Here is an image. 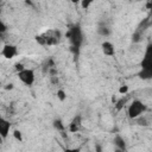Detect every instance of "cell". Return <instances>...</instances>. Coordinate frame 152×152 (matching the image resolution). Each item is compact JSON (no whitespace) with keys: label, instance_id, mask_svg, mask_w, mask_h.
Wrapping results in <instances>:
<instances>
[{"label":"cell","instance_id":"ba28073f","mask_svg":"<svg viewBox=\"0 0 152 152\" xmlns=\"http://www.w3.org/2000/svg\"><path fill=\"white\" fill-rule=\"evenodd\" d=\"M81 126H82V116L80 114H77L76 116H74V119L69 124V131L71 133H76L77 131H80Z\"/></svg>","mask_w":152,"mask_h":152},{"label":"cell","instance_id":"9c48e42d","mask_svg":"<svg viewBox=\"0 0 152 152\" xmlns=\"http://www.w3.org/2000/svg\"><path fill=\"white\" fill-rule=\"evenodd\" d=\"M101 50H102L103 55H106V56L112 57V56L115 55V48H114V45H113L110 42H108V40H104V42L101 44Z\"/></svg>","mask_w":152,"mask_h":152},{"label":"cell","instance_id":"d6986e66","mask_svg":"<svg viewBox=\"0 0 152 152\" xmlns=\"http://www.w3.org/2000/svg\"><path fill=\"white\" fill-rule=\"evenodd\" d=\"M25 68H24V65L21 64V63H17L15 64V70L18 71V72H20V71H23Z\"/></svg>","mask_w":152,"mask_h":152},{"label":"cell","instance_id":"7402d4cb","mask_svg":"<svg viewBox=\"0 0 152 152\" xmlns=\"http://www.w3.org/2000/svg\"><path fill=\"white\" fill-rule=\"evenodd\" d=\"M5 88H6V89H12V88H13V84H12V83H10V84H7Z\"/></svg>","mask_w":152,"mask_h":152},{"label":"cell","instance_id":"2e32d148","mask_svg":"<svg viewBox=\"0 0 152 152\" xmlns=\"http://www.w3.org/2000/svg\"><path fill=\"white\" fill-rule=\"evenodd\" d=\"M127 91H128V86H121V87L119 88V93H120L121 95H126Z\"/></svg>","mask_w":152,"mask_h":152},{"label":"cell","instance_id":"3957f363","mask_svg":"<svg viewBox=\"0 0 152 152\" xmlns=\"http://www.w3.org/2000/svg\"><path fill=\"white\" fill-rule=\"evenodd\" d=\"M69 40H70V44H71V50L76 53H78V50L81 49V45L83 43V32H82V28L80 25H72L68 33L65 34Z\"/></svg>","mask_w":152,"mask_h":152},{"label":"cell","instance_id":"5bb4252c","mask_svg":"<svg viewBox=\"0 0 152 152\" xmlns=\"http://www.w3.org/2000/svg\"><path fill=\"white\" fill-rule=\"evenodd\" d=\"M56 95H57V99H58L61 102H64V101L66 100V93H65L63 89H58Z\"/></svg>","mask_w":152,"mask_h":152},{"label":"cell","instance_id":"5b68a950","mask_svg":"<svg viewBox=\"0 0 152 152\" xmlns=\"http://www.w3.org/2000/svg\"><path fill=\"white\" fill-rule=\"evenodd\" d=\"M18 78L25 84V86H32L34 83V71L32 69H24L23 71L18 72Z\"/></svg>","mask_w":152,"mask_h":152},{"label":"cell","instance_id":"277c9868","mask_svg":"<svg viewBox=\"0 0 152 152\" xmlns=\"http://www.w3.org/2000/svg\"><path fill=\"white\" fill-rule=\"evenodd\" d=\"M146 110V106L140 100H133L127 108V114L131 119H138Z\"/></svg>","mask_w":152,"mask_h":152},{"label":"cell","instance_id":"9a60e30c","mask_svg":"<svg viewBox=\"0 0 152 152\" xmlns=\"http://www.w3.org/2000/svg\"><path fill=\"white\" fill-rule=\"evenodd\" d=\"M13 137H14L18 141H23V135H21V132H20V131L15 129V131L13 132Z\"/></svg>","mask_w":152,"mask_h":152},{"label":"cell","instance_id":"8fae6325","mask_svg":"<svg viewBox=\"0 0 152 152\" xmlns=\"http://www.w3.org/2000/svg\"><path fill=\"white\" fill-rule=\"evenodd\" d=\"M56 65H55V62H53V59L52 58H48L45 62H44V64H43V72L44 74H49V71L52 69V68H55Z\"/></svg>","mask_w":152,"mask_h":152},{"label":"cell","instance_id":"603a6c76","mask_svg":"<svg viewBox=\"0 0 152 152\" xmlns=\"http://www.w3.org/2000/svg\"><path fill=\"white\" fill-rule=\"evenodd\" d=\"M95 147H96V151H97V152H101V146H100V145H96Z\"/></svg>","mask_w":152,"mask_h":152},{"label":"cell","instance_id":"7c38bea8","mask_svg":"<svg viewBox=\"0 0 152 152\" xmlns=\"http://www.w3.org/2000/svg\"><path fill=\"white\" fill-rule=\"evenodd\" d=\"M110 28L107 26V25H99V27H97V33L100 34V36H102V37H108L109 34H110Z\"/></svg>","mask_w":152,"mask_h":152},{"label":"cell","instance_id":"6da1fadb","mask_svg":"<svg viewBox=\"0 0 152 152\" xmlns=\"http://www.w3.org/2000/svg\"><path fill=\"white\" fill-rule=\"evenodd\" d=\"M61 38H62V34H61L59 30L50 28V30H46L43 33L36 36V42L43 46H51V45L59 44Z\"/></svg>","mask_w":152,"mask_h":152},{"label":"cell","instance_id":"52a82bcc","mask_svg":"<svg viewBox=\"0 0 152 152\" xmlns=\"http://www.w3.org/2000/svg\"><path fill=\"white\" fill-rule=\"evenodd\" d=\"M10 128H11V122L8 120H6L5 118L0 119V135L2 139H6L8 133H10Z\"/></svg>","mask_w":152,"mask_h":152},{"label":"cell","instance_id":"cb8c5ba5","mask_svg":"<svg viewBox=\"0 0 152 152\" xmlns=\"http://www.w3.org/2000/svg\"><path fill=\"white\" fill-rule=\"evenodd\" d=\"M114 152H124V151H122V150H120V148H115V150H114Z\"/></svg>","mask_w":152,"mask_h":152},{"label":"cell","instance_id":"7a4b0ae2","mask_svg":"<svg viewBox=\"0 0 152 152\" xmlns=\"http://www.w3.org/2000/svg\"><path fill=\"white\" fill-rule=\"evenodd\" d=\"M139 77L141 80H151L152 78V44L147 45L144 57L140 62Z\"/></svg>","mask_w":152,"mask_h":152},{"label":"cell","instance_id":"e0dca14e","mask_svg":"<svg viewBox=\"0 0 152 152\" xmlns=\"http://www.w3.org/2000/svg\"><path fill=\"white\" fill-rule=\"evenodd\" d=\"M7 31V26H6V24L2 21V20H0V33L2 34V33H5Z\"/></svg>","mask_w":152,"mask_h":152},{"label":"cell","instance_id":"8992f818","mask_svg":"<svg viewBox=\"0 0 152 152\" xmlns=\"http://www.w3.org/2000/svg\"><path fill=\"white\" fill-rule=\"evenodd\" d=\"M18 55V49L15 45L13 44H6L4 45L2 50H1V56L6 59H11L13 57H15Z\"/></svg>","mask_w":152,"mask_h":152},{"label":"cell","instance_id":"ffe728a7","mask_svg":"<svg viewBox=\"0 0 152 152\" xmlns=\"http://www.w3.org/2000/svg\"><path fill=\"white\" fill-rule=\"evenodd\" d=\"M64 152H81L80 148H65Z\"/></svg>","mask_w":152,"mask_h":152},{"label":"cell","instance_id":"30bf717a","mask_svg":"<svg viewBox=\"0 0 152 152\" xmlns=\"http://www.w3.org/2000/svg\"><path fill=\"white\" fill-rule=\"evenodd\" d=\"M114 145L116 146V148H120V150H122L124 152H126V141H125V139L121 137V135H119V134H116L115 137H114Z\"/></svg>","mask_w":152,"mask_h":152},{"label":"cell","instance_id":"ac0fdd59","mask_svg":"<svg viewBox=\"0 0 152 152\" xmlns=\"http://www.w3.org/2000/svg\"><path fill=\"white\" fill-rule=\"evenodd\" d=\"M81 5H82V7H83V8H86V10H87V8L91 5V0H87V1L84 0V1H82V2H81Z\"/></svg>","mask_w":152,"mask_h":152},{"label":"cell","instance_id":"d4e9b609","mask_svg":"<svg viewBox=\"0 0 152 152\" xmlns=\"http://www.w3.org/2000/svg\"><path fill=\"white\" fill-rule=\"evenodd\" d=\"M151 5H152V2H151Z\"/></svg>","mask_w":152,"mask_h":152},{"label":"cell","instance_id":"44dd1931","mask_svg":"<svg viewBox=\"0 0 152 152\" xmlns=\"http://www.w3.org/2000/svg\"><path fill=\"white\" fill-rule=\"evenodd\" d=\"M51 82H52L53 84L58 83V77H57V76H51Z\"/></svg>","mask_w":152,"mask_h":152},{"label":"cell","instance_id":"4fadbf2b","mask_svg":"<svg viewBox=\"0 0 152 152\" xmlns=\"http://www.w3.org/2000/svg\"><path fill=\"white\" fill-rule=\"evenodd\" d=\"M53 127H55V129H57V131H59V132H63V131L65 129L64 124H63L62 120H59V119H56V120L53 121Z\"/></svg>","mask_w":152,"mask_h":152}]
</instances>
